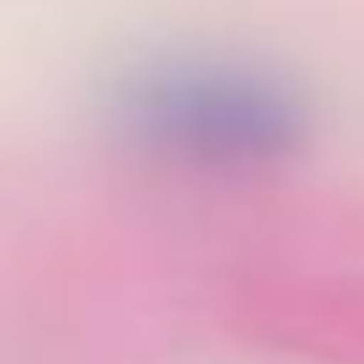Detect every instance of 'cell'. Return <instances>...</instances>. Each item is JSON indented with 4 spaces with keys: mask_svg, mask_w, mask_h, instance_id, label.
Here are the masks:
<instances>
[{
    "mask_svg": "<svg viewBox=\"0 0 364 364\" xmlns=\"http://www.w3.org/2000/svg\"><path fill=\"white\" fill-rule=\"evenodd\" d=\"M102 129L124 156L177 171H252L306 145L311 107L273 65L209 48L129 59L102 91Z\"/></svg>",
    "mask_w": 364,
    "mask_h": 364,
    "instance_id": "cell-1",
    "label": "cell"
}]
</instances>
